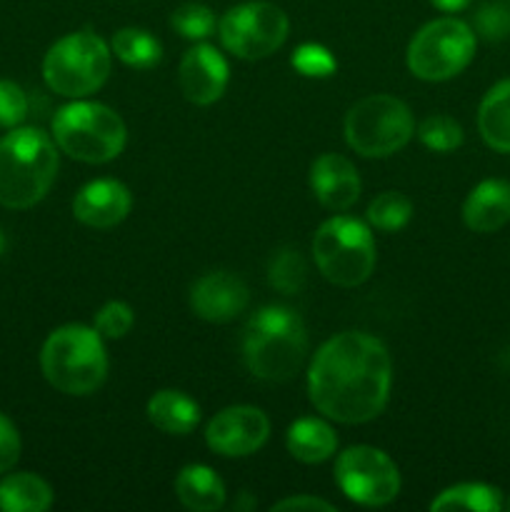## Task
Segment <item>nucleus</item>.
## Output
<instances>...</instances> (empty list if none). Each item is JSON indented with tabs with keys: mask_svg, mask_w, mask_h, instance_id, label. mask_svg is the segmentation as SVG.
Returning <instances> with one entry per match:
<instances>
[{
	"mask_svg": "<svg viewBox=\"0 0 510 512\" xmlns=\"http://www.w3.org/2000/svg\"><path fill=\"white\" fill-rule=\"evenodd\" d=\"M393 363L378 338L365 333H340L315 353L308 370L310 403L343 425L378 418L390 398Z\"/></svg>",
	"mask_w": 510,
	"mask_h": 512,
	"instance_id": "obj_1",
	"label": "nucleus"
},
{
	"mask_svg": "<svg viewBox=\"0 0 510 512\" xmlns=\"http://www.w3.org/2000/svg\"><path fill=\"white\" fill-rule=\"evenodd\" d=\"M288 15L273 3L250 0L230 8L218 20L220 43L228 53L243 60H263L283 48L288 38Z\"/></svg>",
	"mask_w": 510,
	"mask_h": 512,
	"instance_id": "obj_10",
	"label": "nucleus"
},
{
	"mask_svg": "<svg viewBox=\"0 0 510 512\" xmlns=\"http://www.w3.org/2000/svg\"><path fill=\"white\" fill-rule=\"evenodd\" d=\"M335 480L345 498L365 508H383L400 493L398 465L378 448L353 445L335 460Z\"/></svg>",
	"mask_w": 510,
	"mask_h": 512,
	"instance_id": "obj_11",
	"label": "nucleus"
},
{
	"mask_svg": "<svg viewBox=\"0 0 510 512\" xmlns=\"http://www.w3.org/2000/svg\"><path fill=\"white\" fill-rule=\"evenodd\" d=\"M308 353L305 323L295 310L268 305L248 320L243 333V360L250 373L268 383L290 380Z\"/></svg>",
	"mask_w": 510,
	"mask_h": 512,
	"instance_id": "obj_3",
	"label": "nucleus"
},
{
	"mask_svg": "<svg viewBox=\"0 0 510 512\" xmlns=\"http://www.w3.org/2000/svg\"><path fill=\"white\" fill-rule=\"evenodd\" d=\"M115 58L123 60L125 65L138 70L155 68L163 58V45L155 35H150L143 28H123L113 38Z\"/></svg>",
	"mask_w": 510,
	"mask_h": 512,
	"instance_id": "obj_24",
	"label": "nucleus"
},
{
	"mask_svg": "<svg viewBox=\"0 0 510 512\" xmlns=\"http://www.w3.org/2000/svg\"><path fill=\"white\" fill-rule=\"evenodd\" d=\"M283 512V510H323V512H335V508L330 503L320 498H310V495H295V498H285L280 503L273 505V512Z\"/></svg>",
	"mask_w": 510,
	"mask_h": 512,
	"instance_id": "obj_34",
	"label": "nucleus"
},
{
	"mask_svg": "<svg viewBox=\"0 0 510 512\" xmlns=\"http://www.w3.org/2000/svg\"><path fill=\"white\" fill-rule=\"evenodd\" d=\"M58 175V150L40 128H13L0 138V205L33 208Z\"/></svg>",
	"mask_w": 510,
	"mask_h": 512,
	"instance_id": "obj_2",
	"label": "nucleus"
},
{
	"mask_svg": "<svg viewBox=\"0 0 510 512\" xmlns=\"http://www.w3.org/2000/svg\"><path fill=\"white\" fill-rule=\"evenodd\" d=\"M475 28L485 40H503L510 33V3L490 0L475 15Z\"/></svg>",
	"mask_w": 510,
	"mask_h": 512,
	"instance_id": "obj_30",
	"label": "nucleus"
},
{
	"mask_svg": "<svg viewBox=\"0 0 510 512\" xmlns=\"http://www.w3.org/2000/svg\"><path fill=\"white\" fill-rule=\"evenodd\" d=\"M53 505V490L33 473H13L0 480V510L43 512Z\"/></svg>",
	"mask_w": 510,
	"mask_h": 512,
	"instance_id": "obj_22",
	"label": "nucleus"
},
{
	"mask_svg": "<svg viewBox=\"0 0 510 512\" xmlns=\"http://www.w3.org/2000/svg\"><path fill=\"white\" fill-rule=\"evenodd\" d=\"M228 63L213 45H195L180 60L178 83L185 98L195 105H210L220 100L228 88Z\"/></svg>",
	"mask_w": 510,
	"mask_h": 512,
	"instance_id": "obj_14",
	"label": "nucleus"
},
{
	"mask_svg": "<svg viewBox=\"0 0 510 512\" xmlns=\"http://www.w3.org/2000/svg\"><path fill=\"white\" fill-rule=\"evenodd\" d=\"M3 248H5V238H3V233H0V253H3Z\"/></svg>",
	"mask_w": 510,
	"mask_h": 512,
	"instance_id": "obj_36",
	"label": "nucleus"
},
{
	"mask_svg": "<svg viewBox=\"0 0 510 512\" xmlns=\"http://www.w3.org/2000/svg\"><path fill=\"white\" fill-rule=\"evenodd\" d=\"M475 55V33L458 18H438L413 35L408 68L415 78L440 83L463 73Z\"/></svg>",
	"mask_w": 510,
	"mask_h": 512,
	"instance_id": "obj_9",
	"label": "nucleus"
},
{
	"mask_svg": "<svg viewBox=\"0 0 510 512\" xmlns=\"http://www.w3.org/2000/svg\"><path fill=\"white\" fill-rule=\"evenodd\" d=\"M175 495L193 512H215L225 505L223 480L208 465H185L175 478Z\"/></svg>",
	"mask_w": 510,
	"mask_h": 512,
	"instance_id": "obj_18",
	"label": "nucleus"
},
{
	"mask_svg": "<svg viewBox=\"0 0 510 512\" xmlns=\"http://www.w3.org/2000/svg\"><path fill=\"white\" fill-rule=\"evenodd\" d=\"M135 315L133 308L128 303H120V300H110L95 315V330H98L103 338L118 340L123 335H128V330L133 328Z\"/></svg>",
	"mask_w": 510,
	"mask_h": 512,
	"instance_id": "obj_29",
	"label": "nucleus"
},
{
	"mask_svg": "<svg viewBox=\"0 0 510 512\" xmlns=\"http://www.w3.org/2000/svg\"><path fill=\"white\" fill-rule=\"evenodd\" d=\"M410 218H413V203L408 195L395 193V190L380 193L368 208V223L383 233H395V230L405 228Z\"/></svg>",
	"mask_w": 510,
	"mask_h": 512,
	"instance_id": "obj_25",
	"label": "nucleus"
},
{
	"mask_svg": "<svg viewBox=\"0 0 510 512\" xmlns=\"http://www.w3.org/2000/svg\"><path fill=\"white\" fill-rule=\"evenodd\" d=\"M270 435L263 410L253 405H233L215 415L205 428V443L223 458H245L258 453Z\"/></svg>",
	"mask_w": 510,
	"mask_h": 512,
	"instance_id": "obj_12",
	"label": "nucleus"
},
{
	"mask_svg": "<svg viewBox=\"0 0 510 512\" xmlns=\"http://www.w3.org/2000/svg\"><path fill=\"white\" fill-rule=\"evenodd\" d=\"M55 145L80 163H108L118 158L128 140L123 118L103 103L75 100L53 118Z\"/></svg>",
	"mask_w": 510,
	"mask_h": 512,
	"instance_id": "obj_5",
	"label": "nucleus"
},
{
	"mask_svg": "<svg viewBox=\"0 0 510 512\" xmlns=\"http://www.w3.org/2000/svg\"><path fill=\"white\" fill-rule=\"evenodd\" d=\"M130 208H133L130 190L123 183L110 178L83 185L73 200L75 220L98 230H108L123 223L128 218Z\"/></svg>",
	"mask_w": 510,
	"mask_h": 512,
	"instance_id": "obj_15",
	"label": "nucleus"
},
{
	"mask_svg": "<svg viewBox=\"0 0 510 512\" xmlns=\"http://www.w3.org/2000/svg\"><path fill=\"white\" fill-rule=\"evenodd\" d=\"M45 380L65 395H90L105 383L108 355L103 335L85 325H63L53 330L40 350Z\"/></svg>",
	"mask_w": 510,
	"mask_h": 512,
	"instance_id": "obj_4",
	"label": "nucleus"
},
{
	"mask_svg": "<svg viewBox=\"0 0 510 512\" xmlns=\"http://www.w3.org/2000/svg\"><path fill=\"white\" fill-rule=\"evenodd\" d=\"M313 258L323 278L338 288L363 285L375 268L373 233L360 220L335 215L315 233Z\"/></svg>",
	"mask_w": 510,
	"mask_h": 512,
	"instance_id": "obj_6",
	"label": "nucleus"
},
{
	"mask_svg": "<svg viewBox=\"0 0 510 512\" xmlns=\"http://www.w3.org/2000/svg\"><path fill=\"white\" fill-rule=\"evenodd\" d=\"M293 65L298 73L308 75V78H325L335 70V58L323 48V45L305 43L295 50Z\"/></svg>",
	"mask_w": 510,
	"mask_h": 512,
	"instance_id": "obj_31",
	"label": "nucleus"
},
{
	"mask_svg": "<svg viewBox=\"0 0 510 512\" xmlns=\"http://www.w3.org/2000/svg\"><path fill=\"white\" fill-rule=\"evenodd\" d=\"M413 113L393 95H368L345 115V140L363 158H388L413 138Z\"/></svg>",
	"mask_w": 510,
	"mask_h": 512,
	"instance_id": "obj_8",
	"label": "nucleus"
},
{
	"mask_svg": "<svg viewBox=\"0 0 510 512\" xmlns=\"http://www.w3.org/2000/svg\"><path fill=\"white\" fill-rule=\"evenodd\" d=\"M28 115V98L13 80H0V128H18Z\"/></svg>",
	"mask_w": 510,
	"mask_h": 512,
	"instance_id": "obj_32",
	"label": "nucleus"
},
{
	"mask_svg": "<svg viewBox=\"0 0 510 512\" xmlns=\"http://www.w3.org/2000/svg\"><path fill=\"white\" fill-rule=\"evenodd\" d=\"M503 508H505V510H510V498H508V500H503Z\"/></svg>",
	"mask_w": 510,
	"mask_h": 512,
	"instance_id": "obj_37",
	"label": "nucleus"
},
{
	"mask_svg": "<svg viewBox=\"0 0 510 512\" xmlns=\"http://www.w3.org/2000/svg\"><path fill=\"white\" fill-rule=\"evenodd\" d=\"M148 420L168 435H188L198 425L200 408L180 390H160L148 400Z\"/></svg>",
	"mask_w": 510,
	"mask_h": 512,
	"instance_id": "obj_20",
	"label": "nucleus"
},
{
	"mask_svg": "<svg viewBox=\"0 0 510 512\" xmlns=\"http://www.w3.org/2000/svg\"><path fill=\"white\" fill-rule=\"evenodd\" d=\"M418 138L425 148L435 150V153H453L463 145V128L450 115L435 113L418 125Z\"/></svg>",
	"mask_w": 510,
	"mask_h": 512,
	"instance_id": "obj_27",
	"label": "nucleus"
},
{
	"mask_svg": "<svg viewBox=\"0 0 510 512\" xmlns=\"http://www.w3.org/2000/svg\"><path fill=\"white\" fill-rule=\"evenodd\" d=\"M463 220L473 233H495L510 220V183L483 180L463 203Z\"/></svg>",
	"mask_w": 510,
	"mask_h": 512,
	"instance_id": "obj_17",
	"label": "nucleus"
},
{
	"mask_svg": "<svg viewBox=\"0 0 510 512\" xmlns=\"http://www.w3.org/2000/svg\"><path fill=\"white\" fill-rule=\"evenodd\" d=\"M310 190L320 205L333 213L353 208L360 195V178L355 165L338 153H325L310 165Z\"/></svg>",
	"mask_w": 510,
	"mask_h": 512,
	"instance_id": "obj_16",
	"label": "nucleus"
},
{
	"mask_svg": "<svg viewBox=\"0 0 510 512\" xmlns=\"http://www.w3.org/2000/svg\"><path fill=\"white\" fill-rule=\"evenodd\" d=\"M305 275H308V268H305V260L298 250L283 248L280 253L273 255V260H270L268 280L278 293H300L305 285Z\"/></svg>",
	"mask_w": 510,
	"mask_h": 512,
	"instance_id": "obj_26",
	"label": "nucleus"
},
{
	"mask_svg": "<svg viewBox=\"0 0 510 512\" xmlns=\"http://www.w3.org/2000/svg\"><path fill=\"white\" fill-rule=\"evenodd\" d=\"M438 10H445V13H458V10L468 8L470 0H430Z\"/></svg>",
	"mask_w": 510,
	"mask_h": 512,
	"instance_id": "obj_35",
	"label": "nucleus"
},
{
	"mask_svg": "<svg viewBox=\"0 0 510 512\" xmlns=\"http://www.w3.org/2000/svg\"><path fill=\"white\" fill-rule=\"evenodd\" d=\"M430 510H475V512H498L503 510V495L498 488L485 483H460L443 490L430 503Z\"/></svg>",
	"mask_w": 510,
	"mask_h": 512,
	"instance_id": "obj_23",
	"label": "nucleus"
},
{
	"mask_svg": "<svg viewBox=\"0 0 510 512\" xmlns=\"http://www.w3.org/2000/svg\"><path fill=\"white\" fill-rule=\"evenodd\" d=\"M478 130L485 145L510 153V80L493 85L478 108Z\"/></svg>",
	"mask_w": 510,
	"mask_h": 512,
	"instance_id": "obj_21",
	"label": "nucleus"
},
{
	"mask_svg": "<svg viewBox=\"0 0 510 512\" xmlns=\"http://www.w3.org/2000/svg\"><path fill=\"white\" fill-rule=\"evenodd\" d=\"M215 15L208 5L183 3L170 15V28L188 40H205L215 30Z\"/></svg>",
	"mask_w": 510,
	"mask_h": 512,
	"instance_id": "obj_28",
	"label": "nucleus"
},
{
	"mask_svg": "<svg viewBox=\"0 0 510 512\" xmlns=\"http://www.w3.org/2000/svg\"><path fill=\"white\" fill-rule=\"evenodd\" d=\"M20 458V435L15 425L0 413V475L8 473Z\"/></svg>",
	"mask_w": 510,
	"mask_h": 512,
	"instance_id": "obj_33",
	"label": "nucleus"
},
{
	"mask_svg": "<svg viewBox=\"0 0 510 512\" xmlns=\"http://www.w3.org/2000/svg\"><path fill=\"white\" fill-rule=\"evenodd\" d=\"M110 48L90 30L60 38L45 53L43 78L53 93L63 98H85L103 88L110 75Z\"/></svg>",
	"mask_w": 510,
	"mask_h": 512,
	"instance_id": "obj_7",
	"label": "nucleus"
},
{
	"mask_svg": "<svg viewBox=\"0 0 510 512\" xmlns=\"http://www.w3.org/2000/svg\"><path fill=\"white\" fill-rule=\"evenodd\" d=\"M288 453L295 460L305 465L323 463V460L333 458L335 448H338V438H335L333 428L318 418H300L288 428Z\"/></svg>",
	"mask_w": 510,
	"mask_h": 512,
	"instance_id": "obj_19",
	"label": "nucleus"
},
{
	"mask_svg": "<svg viewBox=\"0 0 510 512\" xmlns=\"http://www.w3.org/2000/svg\"><path fill=\"white\" fill-rule=\"evenodd\" d=\"M250 293L238 275L225 270L205 273L190 288V308L208 323H228L248 308Z\"/></svg>",
	"mask_w": 510,
	"mask_h": 512,
	"instance_id": "obj_13",
	"label": "nucleus"
}]
</instances>
